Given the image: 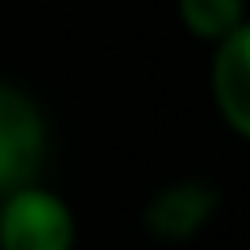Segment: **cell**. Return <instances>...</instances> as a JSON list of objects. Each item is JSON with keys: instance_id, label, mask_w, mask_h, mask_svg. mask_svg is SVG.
I'll return each instance as SVG.
<instances>
[{"instance_id": "6da1fadb", "label": "cell", "mask_w": 250, "mask_h": 250, "mask_svg": "<svg viewBox=\"0 0 250 250\" xmlns=\"http://www.w3.org/2000/svg\"><path fill=\"white\" fill-rule=\"evenodd\" d=\"M80 217L46 179L0 192V250H75Z\"/></svg>"}, {"instance_id": "7a4b0ae2", "label": "cell", "mask_w": 250, "mask_h": 250, "mask_svg": "<svg viewBox=\"0 0 250 250\" xmlns=\"http://www.w3.org/2000/svg\"><path fill=\"white\" fill-rule=\"evenodd\" d=\"M50 163V121L29 88L0 80V192L34 184Z\"/></svg>"}, {"instance_id": "3957f363", "label": "cell", "mask_w": 250, "mask_h": 250, "mask_svg": "<svg viewBox=\"0 0 250 250\" xmlns=\"http://www.w3.org/2000/svg\"><path fill=\"white\" fill-rule=\"evenodd\" d=\"M217 213H221V192L208 179L184 175L146 196L138 225L146 229V238L163 242V246H184V242H196Z\"/></svg>"}, {"instance_id": "277c9868", "label": "cell", "mask_w": 250, "mask_h": 250, "mask_svg": "<svg viewBox=\"0 0 250 250\" xmlns=\"http://www.w3.org/2000/svg\"><path fill=\"white\" fill-rule=\"evenodd\" d=\"M208 100L233 138H250V25L213 42L208 54Z\"/></svg>"}, {"instance_id": "5b68a950", "label": "cell", "mask_w": 250, "mask_h": 250, "mask_svg": "<svg viewBox=\"0 0 250 250\" xmlns=\"http://www.w3.org/2000/svg\"><path fill=\"white\" fill-rule=\"evenodd\" d=\"M175 17L196 42H221L225 34L250 25L246 0H175Z\"/></svg>"}]
</instances>
